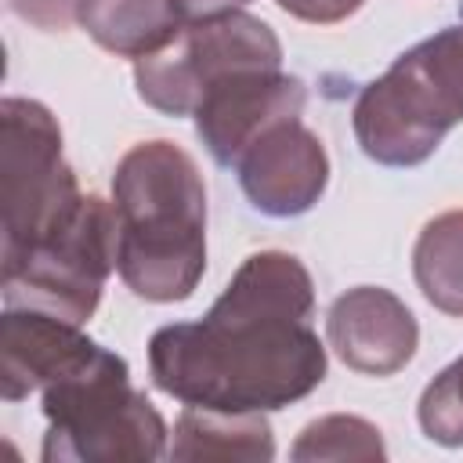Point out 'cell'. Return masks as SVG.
Returning <instances> with one entry per match:
<instances>
[{"label": "cell", "mask_w": 463, "mask_h": 463, "mask_svg": "<svg viewBox=\"0 0 463 463\" xmlns=\"http://www.w3.org/2000/svg\"><path fill=\"white\" fill-rule=\"evenodd\" d=\"M311 307L315 286L293 253H250L199 322L152 333V383L203 409H286L326 380V347L307 326Z\"/></svg>", "instance_id": "obj_1"}, {"label": "cell", "mask_w": 463, "mask_h": 463, "mask_svg": "<svg viewBox=\"0 0 463 463\" xmlns=\"http://www.w3.org/2000/svg\"><path fill=\"white\" fill-rule=\"evenodd\" d=\"M116 271L152 304L192 297L206 271V188L174 141H141L116 163Z\"/></svg>", "instance_id": "obj_2"}, {"label": "cell", "mask_w": 463, "mask_h": 463, "mask_svg": "<svg viewBox=\"0 0 463 463\" xmlns=\"http://www.w3.org/2000/svg\"><path fill=\"white\" fill-rule=\"evenodd\" d=\"M354 137L383 166H416L463 119V25L409 47L354 101Z\"/></svg>", "instance_id": "obj_3"}, {"label": "cell", "mask_w": 463, "mask_h": 463, "mask_svg": "<svg viewBox=\"0 0 463 463\" xmlns=\"http://www.w3.org/2000/svg\"><path fill=\"white\" fill-rule=\"evenodd\" d=\"M40 394L47 416L43 463H152L166 452L163 416L130 387L127 362L112 351Z\"/></svg>", "instance_id": "obj_4"}, {"label": "cell", "mask_w": 463, "mask_h": 463, "mask_svg": "<svg viewBox=\"0 0 463 463\" xmlns=\"http://www.w3.org/2000/svg\"><path fill=\"white\" fill-rule=\"evenodd\" d=\"M116 268V213L94 192L76 210L33 239L25 250L0 257L4 307H33L83 326Z\"/></svg>", "instance_id": "obj_5"}, {"label": "cell", "mask_w": 463, "mask_h": 463, "mask_svg": "<svg viewBox=\"0 0 463 463\" xmlns=\"http://www.w3.org/2000/svg\"><path fill=\"white\" fill-rule=\"evenodd\" d=\"M83 199L61 156V127L33 98L0 101V257L25 250Z\"/></svg>", "instance_id": "obj_6"}, {"label": "cell", "mask_w": 463, "mask_h": 463, "mask_svg": "<svg viewBox=\"0 0 463 463\" xmlns=\"http://www.w3.org/2000/svg\"><path fill=\"white\" fill-rule=\"evenodd\" d=\"M250 69H282V43L264 18L228 11L184 25L163 51L137 58L134 83L152 109L192 116L210 87Z\"/></svg>", "instance_id": "obj_7"}, {"label": "cell", "mask_w": 463, "mask_h": 463, "mask_svg": "<svg viewBox=\"0 0 463 463\" xmlns=\"http://www.w3.org/2000/svg\"><path fill=\"white\" fill-rule=\"evenodd\" d=\"M307 90L282 69H250L221 80L206 90L195 116V134L221 166H235L239 156L279 119L304 112Z\"/></svg>", "instance_id": "obj_8"}, {"label": "cell", "mask_w": 463, "mask_h": 463, "mask_svg": "<svg viewBox=\"0 0 463 463\" xmlns=\"http://www.w3.org/2000/svg\"><path fill=\"white\" fill-rule=\"evenodd\" d=\"M246 199L268 217L307 213L329 184L322 141L297 119L271 123L235 163Z\"/></svg>", "instance_id": "obj_9"}, {"label": "cell", "mask_w": 463, "mask_h": 463, "mask_svg": "<svg viewBox=\"0 0 463 463\" xmlns=\"http://www.w3.org/2000/svg\"><path fill=\"white\" fill-rule=\"evenodd\" d=\"M105 354L76 322L33 307H4L0 318V394L22 402L72 373L90 369Z\"/></svg>", "instance_id": "obj_10"}, {"label": "cell", "mask_w": 463, "mask_h": 463, "mask_svg": "<svg viewBox=\"0 0 463 463\" xmlns=\"http://www.w3.org/2000/svg\"><path fill=\"white\" fill-rule=\"evenodd\" d=\"M326 336L336 358L365 376H391L416 354V315L383 286H354L340 293L326 315Z\"/></svg>", "instance_id": "obj_11"}, {"label": "cell", "mask_w": 463, "mask_h": 463, "mask_svg": "<svg viewBox=\"0 0 463 463\" xmlns=\"http://www.w3.org/2000/svg\"><path fill=\"white\" fill-rule=\"evenodd\" d=\"M170 456L181 463H199V459L268 463L275 456V438L264 412H224V409L188 405L174 423Z\"/></svg>", "instance_id": "obj_12"}, {"label": "cell", "mask_w": 463, "mask_h": 463, "mask_svg": "<svg viewBox=\"0 0 463 463\" xmlns=\"http://www.w3.org/2000/svg\"><path fill=\"white\" fill-rule=\"evenodd\" d=\"M76 22L98 47L134 61L163 51L184 29L170 0H80Z\"/></svg>", "instance_id": "obj_13"}, {"label": "cell", "mask_w": 463, "mask_h": 463, "mask_svg": "<svg viewBox=\"0 0 463 463\" xmlns=\"http://www.w3.org/2000/svg\"><path fill=\"white\" fill-rule=\"evenodd\" d=\"M420 293L445 315L463 318V210L430 217L412 246Z\"/></svg>", "instance_id": "obj_14"}, {"label": "cell", "mask_w": 463, "mask_h": 463, "mask_svg": "<svg viewBox=\"0 0 463 463\" xmlns=\"http://www.w3.org/2000/svg\"><path fill=\"white\" fill-rule=\"evenodd\" d=\"M289 456L297 463H311V459H362V463H373V459H383L387 449H383V438H380V427L362 420V416H318L311 420Z\"/></svg>", "instance_id": "obj_15"}, {"label": "cell", "mask_w": 463, "mask_h": 463, "mask_svg": "<svg viewBox=\"0 0 463 463\" xmlns=\"http://www.w3.org/2000/svg\"><path fill=\"white\" fill-rule=\"evenodd\" d=\"M416 416L430 441L463 445V354L423 387Z\"/></svg>", "instance_id": "obj_16"}, {"label": "cell", "mask_w": 463, "mask_h": 463, "mask_svg": "<svg viewBox=\"0 0 463 463\" xmlns=\"http://www.w3.org/2000/svg\"><path fill=\"white\" fill-rule=\"evenodd\" d=\"M286 14L300 18V22H311V25H333V22H344L351 18L365 0H275Z\"/></svg>", "instance_id": "obj_17"}, {"label": "cell", "mask_w": 463, "mask_h": 463, "mask_svg": "<svg viewBox=\"0 0 463 463\" xmlns=\"http://www.w3.org/2000/svg\"><path fill=\"white\" fill-rule=\"evenodd\" d=\"M7 4H11V11L18 18L58 33V29H69V22L76 18V4L80 0H7Z\"/></svg>", "instance_id": "obj_18"}, {"label": "cell", "mask_w": 463, "mask_h": 463, "mask_svg": "<svg viewBox=\"0 0 463 463\" xmlns=\"http://www.w3.org/2000/svg\"><path fill=\"white\" fill-rule=\"evenodd\" d=\"M177 18L184 25L192 22H206V18H217V14H228V11H242V4L250 0H170Z\"/></svg>", "instance_id": "obj_19"}]
</instances>
